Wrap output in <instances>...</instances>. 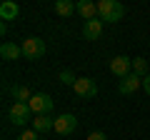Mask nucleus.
<instances>
[{"label":"nucleus","mask_w":150,"mask_h":140,"mask_svg":"<svg viewBox=\"0 0 150 140\" xmlns=\"http://www.w3.org/2000/svg\"><path fill=\"white\" fill-rule=\"evenodd\" d=\"M123 15H125V8L118 0H100L98 3V18L103 23H118Z\"/></svg>","instance_id":"obj_1"},{"label":"nucleus","mask_w":150,"mask_h":140,"mask_svg":"<svg viewBox=\"0 0 150 140\" xmlns=\"http://www.w3.org/2000/svg\"><path fill=\"white\" fill-rule=\"evenodd\" d=\"M33 118V110L28 103H13L10 105V123L18 125V128H23V125H28Z\"/></svg>","instance_id":"obj_2"},{"label":"nucleus","mask_w":150,"mask_h":140,"mask_svg":"<svg viewBox=\"0 0 150 140\" xmlns=\"http://www.w3.org/2000/svg\"><path fill=\"white\" fill-rule=\"evenodd\" d=\"M43 55H45V43L40 38H25V40H23V58L40 60Z\"/></svg>","instance_id":"obj_3"},{"label":"nucleus","mask_w":150,"mask_h":140,"mask_svg":"<svg viewBox=\"0 0 150 140\" xmlns=\"http://www.w3.org/2000/svg\"><path fill=\"white\" fill-rule=\"evenodd\" d=\"M28 105H30V110L35 115H48L50 110H53V98L48 95V93H35V95L30 98V103H28Z\"/></svg>","instance_id":"obj_4"},{"label":"nucleus","mask_w":150,"mask_h":140,"mask_svg":"<svg viewBox=\"0 0 150 140\" xmlns=\"http://www.w3.org/2000/svg\"><path fill=\"white\" fill-rule=\"evenodd\" d=\"M110 73L115 78H120V80L128 78L130 73H133V60H130L128 55H118V58H112L110 60Z\"/></svg>","instance_id":"obj_5"},{"label":"nucleus","mask_w":150,"mask_h":140,"mask_svg":"<svg viewBox=\"0 0 150 140\" xmlns=\"http://www.w3.org/2000/svg\"><path fill=\"white\" fill-rule=\"evenodd\" d=\"M75 128H78V118L73 113H63L55 118V133L58 135H73Z\"/></svg>","instance_id":"obj_6"},{"label":"nucleus","mask_w":150,"mask_h":140,"mask_svg":"<svg viewBox=\"0 0 150 140\" xmlns=\"http://www.w3.org/2000/svg\"><path fill=\"white\" fill-rule=\"evenodd\" d=\"M73 90H75V95L85 98V100H93V98L98 95V85H95L93 78H78V83L73 85Z\"/></svg>","instance_id":"obj_7"},{"label":"nucleus","mask_w":150,"mask_h":140,"mask_svg":"<svg viewBox=\"0 0 150 140\" xmlns=\"http://www.w3.org/2000/svg\"><path fill=\"white\" fill-rule=\"evenodd\" d=\"M140 85H143V78H138L135 73H130L128 78H123V80L118 83V90H120V95H133Z\"/></svg>","instance_id":"obj_8"},{"label":"nucleus","mask_w":150,"mask_h":140,"mask_svg":"<svg viewBox=\"0 0 150 140\" xmlns=\"http://www.w3.org/2000/svg\"><path fill=\"white\" fill-rule=\"evenodd\" d=\"M83 35H85V40H98L103 35V20H100V18L88 20L85 25H83Z\"/></svg>","instance_id":"obj_9"},{"label":"nucleus","mask_w":150,"mask_h":140,"mask_svg":"<svg viewBox=\"0 0 150 140\" xmlns=\"http://www.w3.org/2000/svg\"><path fill=\"white\" fill-rule=\"evenodd\" d=\"M33 130L35 133H48V130H55V118L53 115H35V120H33Z\"/></svg>","instance_id":"obj_10"},{"label":"nucleus","mask_w":150,"mask_h":140,"mask_svg":"<svg viewBox=\"0 0 150 140\" xmlns=\"http://www.w3.org/2000/svg\"><path fill=\"white\" fill-rule=\"evenodd\" d=\"M78 13L85 18V23L95 20L98 18V3H93V0H78Z\"/></svg>","instance_id":"obj_11"},{"label":"nucleus","mask_w":150,"mask_h":140,"mask_svg":"<svg viewBox=\"0 0 150 140\" xmlns=\"http://www.w3.org/2000/svg\"><path fill=\"white\" fill-rule=\"evenodd\" d=\"M0 55H3V60H18L23 55V45H15V43H3L0 45Z\"/></svg>","instance_id":"obj_12"},{"label":"nucleus","mask_w":150,"mask_h":140,"mask_svg":"<svg viewBox=\"0 0 150 140\" xmlns=\"http://www.w3.org/2000/svg\"><path fill=\"white\" fill-rule=\"evenodd\" d=\"M18 13H20L18 3H13V0H5V3H0V18H3V23L15 20V18H18Z\"/></svg>","instance_id":"obj_13"},{"label":"nucleus","mask_w":150,"mask_h":140,"mask_svg":"<svg viewBox=\"0 0 150 140\" xmlns=\"http://www.w3.org/2000/svg\"><path fill=\"white\" fill-rule=\"evenodd\" d=\"M55 13L60 18H70L73 13H78V3H73V0H55Z\"/></svg>","instance_id":"obj_14"},{"label":"nucleus","mask_w":150,"mask_h":140,"mask_svg":"<svg viewBox=\"0 0 150 140\" xmlns=\"http://www.w3.org/2000/svg\"><path fill=\"white\" fill-rule=\"evenodd\" d=\"M10 95H13V100L15 103H30V88L28 85H13L10 88Z\"/></svg>","instance_id":"obj_15"},{"label":"nucleus","mask_w":150,"mask_h":140,"mask_svg":"<svg viewBox=\"0 0 150 140\" xmlns=\"http://www.w3.org/2000/svg\"><path fill=\"white\" fill-rule=\"evenodd\" d=\"M133 73H135L138 78H145V75H150L148 60H145V58H135V60H133Z\"/></svg>","instance_id":"obj_16"},{"label":"nucleus","mask_w":150,"mask_h":140,"mask_svg":"<svg viewBox=\"0 0 150 140\" xmlns=\"http://www.w3.org/2000/svg\"><path fill=\"white\" fill-rule=\"evenodd\" d=\"M60 83H65V85H75V83H78V78H75L70 70H63V73H60Z\"/></svg>","instance_id":"obj_17"},{"label":"nucleus","mask_w":150,"mask_h":140,"mask_svg":"<svg viewBox=\"0 0 150 140\" xmlns=\"http://www.w3.org/2000/svg\"><path fill=\"white\" fill-rule=\"evenodd\" d=\"M18 140H38V133H35V130H23Z\"/></svg>","instance_id":"obj_18"},{"label":"nucleus","mask_w":150,"mask_h":140,"mask_svg":"<svg viewBox=\"0 0 150 140\" xmlns=\"http://www.w3.org/2000/svg\"><path fill=\"white\" fill-rule=\"evenodd\" d=\"M88 140H108V135H105V133H100V130H95V133L88 135Z\"/></svg>","instance_id":"obj_19"},{"label":"nucleus","mask_w":150,"mask_h":140,"mask_svg":"<svg viewBox=\"0 0 150 140\" xmlns=\"http://www.w3.org/2000/svg\"><path fill=\"white\" fill-rule=\"evenodd\" d=\"M143 90L150 95V75H145V78H143Z\"/></svg>","instance_id":"obj_20"}]
</instances>
